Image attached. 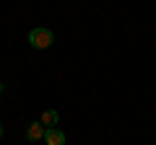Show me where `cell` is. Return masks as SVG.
Masks as SVG:
<instances>
[{"label": "cell", "instance_id": "6da1fadb", "mask_svg": "<svg viewBox=\"0 0 156 145\" xmlns=\"http://www.w3.org/2000/svg\"><path fill=\"white\" fill-rule=\"evenodd\" d=\"M52 42H55V34H52L50 29H31V31H29V44H31L34 49H47Z\"/></svg>", "mask_w": 156, "mask_h": 145}, {"label": "cell", "instance_id": "7a4b0ae2", "mask_svg": "<svg viewBox=\"0 0 156 145\" xmlns=\"http://www.w3.org/2000/svg\"><path fill=\"white\" fill-rule=\"evenodd\" d=\"M44 132H47V127L42 122H31L29 130H26V137L31 140V143H37V140H44Z\"/></svg>", "mask_w": 156, "mask_h": 145}, {"label": "cell", "instance_id": "3957f363", "mask_svg": "<svg viewBox=\"0 0 156 145\" xmlns=\"http://www.w3.org/2000/svg\"><path fill=\"white\" fill-rule=\"evenodd\" d=\"M44 143H47V145H65V135H62L57 127H47Z\"/></svg>", "mask_w": 156, "mask_h": 145}, {"label": "cell", "instance_id": "277c9868", "mask_svg": "<svg viewBox=\"0 0 156 145\" xmlns=\"http://www.w3.org/2000/svg\"><path fill=\"white\" fill-rule=\"evenodd\" d=\"M57 119H60V114H57L55 109H47V112L42 114V119H39V122L44 124V127H55V124H57Z\"/></svg>", "mask_w": 156, "mask_h": 145}, {"label": "cell", "instance_id": "5b68a950", "mask_svg": "<svg viewBox=\"0 0 156 145\" xmlns=\"http://www.w3.org/2000/svg\"><path fill=\"white\" fill-rule=\"evenodd\" d=\"M0 137H3V124H0Z\"/></svg>", "mask_w": 156, "mask_h": 145}, {"label": "cell", "instance_id": "8992f818", "mask_svg": "<svg viewBox=\"0 0 156 145\" xmlns=\"http://www.w3.org/2000/svg\"><path fill=\"white\" fill-rule=\"evenodd\" d=\"M0 91H3V83H0Z\"/></svg>", "mask_w": 156, "mask_h": 145}]
</instances>
